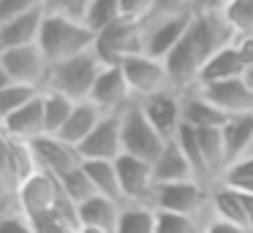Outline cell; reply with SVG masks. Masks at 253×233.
<instances>
[{"mask_svg":"<svg viewBox=\"0 0 253 233\" xmlns=\"http://www.w3.org/2000/svg\"><path fill=\"white\" fill-rule=\"evenodd\" d=\"M39 46L49 57V63H63L68 57L84 54L95 46V33L84 19H74L66 14H46Z\"/></svg>","mask_w":253,"mask_h":233,"instance_id":"obj_1","label":"cell"},{"mask_svg":"<svg viewBox=\"0 0 253 233\" xmlns=\"http://www.w3.org/2000/svg\"><path fill=\"white\" fill-rule=\"evenodd\" d=\"M79 155L82 160H117L120 155H126L120 114H106L98 122V128L79 144Z\"/></svg>","mask_w":253,"mask_h":233,"instance_id":"obj_14","label":"cell"},{"mask_svg":"<svg viewBox=\"0 0 253 233\" xmlns=\"http://www.w3.org/2000/svg\"><path fill=\"white\" fill-rule=\"evenodd\" d=\"M193 16L196 11L191 14H177V16H161V19H150L144 22V52L150 57H158L164 60L182 38L191 33L193 25Z\"/></svg>","mask_w":253,"mask_h":233,"instance_id":"obj_10","label":"cell"},{"mask_svg":"<svg viewBox=\"0 0 253 233\" xmlns=\"http://www.w3.org/2000/svg\"><path fill=\"white\" fill-rule=\"evenodd\" d=\"M93 49L104 65H123L128 57L144 52V25L123 16L101 33H95Z\"/></svg>","mask_w":253,"mask_h":233,"instance_id":"obj_6","label":"cell"},{"mask_svg":"<svg viewBox=\"0 0 253 233\" xmlns=\"http://www.w3.org/2000/svg\"><path fill=\"white\" fill-rule=\"evenodd\" d=\"M245 195V211H248V228L253 233V193H242Z\"/></svg>","mask_w":253,"mask_h":233,"instance_id":"obj_41","label":"cell"},{"mask_svg":"<svg viewBox=\"0 0 253 233\" xmlns=\"http://www.w3.org/2000/svg\"><path fill=\"white\" fill-rule=\"evenodd\" d=\"M223 182L229 184H242V182H253V155L237 160L234 166H229V171L223 173Z\"/></svg>","mask_w":253,"mask_h":233,"instance_id":"obj_39","label":"cell"},{"mask_svg":"<svg viewBox=\"0 0 253 233\" xmlns=\"http://www.w3.org/2000/svg\"><path fill=\"white\" fill-rule=\"evenodd\" d=\"M120 128H123V149H126V155L142 157V160H150V163H155V157L164 152L166 141H169L150 122V117L144 114L142 103L136 98L120 111Z\"/></svg>","mask_w":253,"mask_h":233,"instance_id":"obj_4","label":"cell"},{"mask_svg":"<svg viewBox=\"0 0 253 233\" xmlns=\"http://www.w3.org/2000/svg\"><path fill=\"white\" fill-rule=\"evenodd\" d=\"M79 100H71L68 95L63 92H55V90H44V117H46V133H60L66 119L71 117L74 106Z\"/></svg>","mask_w":253,"mask_h":233,"instance_id":"obj_30","label":"cell"},{"mask_svg":"<svg viewBox=\"0 0 253 233\" xmlns=\"http://www.w3.org/2000/svg\"><path fill=\"white\" fill-rule=\"evenodd\" d=\"M223 141H226V155H229V166H234L237 160L248 155L253 144V114H237L229 117V122L223 125ZM229 171V168H226Z\"/></svg>","mask_w":253,"mask_h":233,"instance_id":"obj_25","label":"cell"},{"mask_svg":"<svg viewBox=\"0 0 253 233\" xmlns=\"http://www.w3.org/2000/svg\"><path fill=\"white\" fill-rule=\"evenodd\" d=\"M17 211H22L25 217L36 220V217H46V214L77 211V203H71L66 198L57 176H52L46 171H39L33 179H28L17 190Z\"/></svg>","mask_w":253,"mask_h":233,"instance_id":"obj_3","label":"cell"},{"mask_svg":"<svg viewBox=\"0 0 253 233\" xmlns=\"http://www.w3.org/2000/svg\"><path fill=\"white\" fill-rule=\"evenodd\" d=\"M115 233H158V209L155 206H139V203L123 206Z\"/></svg>","mask_w":253,"mask_h":233,"instance_id":"obj_27","label":"cell"},{"mask_svg":"<svg viewBox=\"0 0 253 233\" xmlns=\"http://www.w3.org/2000/svg\"><path fill=\"white\" fill-rule=\"evenodd\" d=\"M153 206L158 211H174V214H212V209H210V187L202 184L199 179L158 184Z\"/></svg>","mask_w":253,"mask_h":233,"instance_id":"obj_7","label":"cell"},{"mask_svg":"<svg viewBox=\"0 0 253 233\" xmlns=\"http://www.w3.org/2000/svg\"><path fill=\"white\" fill-rule=\"evenodd\" d=\"M87 100L95 103L104 114H120L133 100V92L126 73H123V65H104Z\"/></svg>","mask_w":253,"mask_h":233,"instance_id":"obj_12","label":"cell"},{"mask_svg":"<svg viewBox=\"0 0 253 233\" xmlns=\"http://www.w3.org/2000/svg\"><path fill=\"white\" fill-rule=\"evenodd\" d=\"M115 163H117V173H120L126 206L128 203L153 206L155 190H158V179H155L153 163L142 160V157H133V155H120Z\"/></svg>","mask_w":253,"mask_h":233,"instance_id":"obj_8","label":"cell"},{"mask_svg":"<svg viewBox=\"0 0 253 233\" xmlns=\"http://www.w3.org/2000/svg\"><path fill=\"white\" fill-rule=\"evenodd\" d=\"M237 49H240V54L245 57L248 68L253 65V35H237Z\"/></svg>","mask_w":253,"mask_h":233,"instance_id":"obj_40","label":"cell"},{"mask_svg":"<svg viewBox=\"0 0 253 233\" xmlns=\"http://www.w3.org/2000/svg\"><path fill=\"white\" fill-rule=\"evenodd\" d=\"M153 168H155V179H158V184L196 179L191 160H188V155L182 152V146H180V141H177V138H169V141H166L164 152L155 157Z\"/></svg>","mask_w":253,"mask_h":233,"instance_id":"obj_23","label":"cell"},{"mask_svg":"<svg viewBox=\"0 0 253 233\" xmlns=\"http://www.w3.org/2000/svg\"><path fill=\"white\" fill-rule=\"evenodd\" d=\"M199 8H202V0H155V8H153V16H150V19L191 14V11H199Z\"/></svg>","mask_w":253,"mask_h":233,"instance_id":"obj_34","label":"cell"},{"mask_svg":"<svg viewBox=\"0 0 253 233\" xmlns=\"http://www.w3.org/2000/svg\"><path fill=\"white\" fill-rule=\"evenodd\" d=\"M46 14H49L46 8H36V11H28V14H22V16L0 22V49L33 46V43H39Z\"/></svg>","mask_w":253,"mask_h":233,"instance_id":"obj_18","label":"cell"},{"mask_svg":"<svg viewBox=\"0 0 253 233\" xmlns=\"http://www.w3.org/2000/svg\"><path fill=\"white\" fill-rule=\"evenodd\" d=\"M84 171L90 173L98 195L117 200L120 206H126V195H123V184H120V173H117V163L115 160H84Z\"/></svg>","mask_w":253,"mask_h":233,"instance_id":"obj_26","label":"cell"},{"mask_svg":"<svg viewBox=\"0 0 253 233\" xmlns=\"http://www.w3.org/2000/svg\"><path fill=\"white\" fill-rule=\"evenodd\" d=\"M30 144H33V152H36V160H39L41 171L52 173V176H57V179L84 163L77 146L63 141L60 135H55V133L39 135V138L30 141Z\"/></svg>","mask_w":253,"mask_h":233,"instance_id":"obj_13","label":"cell"},{"mask_svg":"<svg viewBox=\"0 0 253 233\" xmlns=\"http://www.w3.org/2000/svg\"><path fill=\"white\" fill-rule=\"evenodd\" d=\"M248 155H253V144H251V149H248ZM248 155H245V157H248Z\"/></svg>","mask_w":253,"mask_h":233,"instance_id":"obj_44","label":"cell"},{"mask_svg":"<svg viewBox=\"0 0 253 233\" xmlns=\"http://www.w3.org/2000/svg\"><path fill=\"white\" fill-rule=\"evenodd\" d=\"M60 187H63V193H66V198L71 200V203H84V200H90L93 195H98V190H95V184H93V179H90V173L84 171V163L79 168H74V171H68V173H63L60 179Z\"/></svg>","mask_w":253,"mask_h":233,"instance_id":"obj_31","label":"cell"},{"mask_svg":"<svg viewBox=\"0 0 253 233\" xmlns=\"http://www.w3.org/2000/svg\"><path fill=\"white\" fill-rule=\"evenodd\" d=\"M226 122H229V114L220 111L199 90L185 92V98H182V125H191L196 130H210V128H223Z\"/></svg>","mask_w":253,"mask_h":233,"instance_id":"obj_21","label":"cell"},{"mask_svg":"<svg viewBox=\"0 0 253 233\" xmlns=\"http://www.w3.org/2000/svg\"><path fill=\"white\" fill-rule=\"evenodd\" d=\"M164 65H166V73H169V81H171V90L177 92H191L199 87V76H202V68H204V57L199 54L196 43L191 41V35H185L169 54L164 57Z\"/></svg>","mask_w":253,"mask_h":233,"instance_id":"obj_11","label":"cell"},{"mask_svg":"<svg viewBox=\"0 0 253 233\" xmlns=\"http://www.w3.org/2000/svg\"><path fill=\"white\" fill-rule=\"evenodd\" d=\"M77 233H112V231H101V228H79Z\"/></svg>","mask_w":253,"mask_h":233,"instance_id":"obj_43","label":"cell"},{"mask_svg":"<svg viewBox=\"0 0 253 233\" xmlns=\"http://www.w3.org/2000/svg\"><path fill=\"white\" fill-rule=\"evenodd\" d=\"M210 209H212V217L215 220H223L229 225H237V228H248V211H245V195H242L240 187L229 182H215L210 187Z\"/></svg>","mask_w":253,"mask_h":233,"instance_id":"obj_19","label":"cell"},{"mask_svg":"<svg viewBox=\"0 0 253 233\" xmlns=\"http://www.w3.org/2000/svg\"><path fill=\"white\" fill-rule=\"evenodd\" d=\"M41 87L33 84H19V81H0V117H8V114L19 111L22 106L33 103L41 95Z\"/></svg>","mask_w":253,"mask_h":233,"instance_id":"obj_28","label":"cell"},{"mask_svg":"<svg viewBox=\"0 0 253 233\" xmlns=\"http://www.w3.org/2000/svg\"><path fill=\"white\" fill-rule=\"evenodd\" d=\"M36 8H46V0H0V22L22 16Z\"/></svg>","mask_w":253,"mask_h":233,"instance_id":"obj_35","label":"cell"},{"mask_svg":"<svg viewBox=\"0 0 253 233\" xmlns=\"http://www.w3.org/2000/svg\"><path fill=\"white\" fill-rule=\"evenodd\" d=\"M242 79H245V84H248V87H251V90H253V65H251V68L245 70V76H242Z\"/></svg>","mask_w":253,"mask_h":233,"instance_id":"obj_42","label":"cell"},{"mask_svg":"<svg viewBox=\"0 0 253 233\" xmlns=\"http://www.w3.org/2000/svg\"><path fill=\"white\" fill-rule=\"evenodd\" d=\"M3 125V135L11 138H22V141H36L39 135H46V117H44V92L36 98L33 103L22 106L19 111L0 117Z\"/></svg>","mask_w":253,"mask_h":233,"instance_id":"obj_17","label":"cell"},{"mask_svg":"<svg viewBox=\"0 0 253 233\" xmlns=\"http://www.w3.org/2000/svg\"><path fill=\"white\" fill-rule=\"evenodd\" d=\"M153 8H155V0H120L123 16L133 22H142V25L153 16Z\"/></svg>","mask_w":253,"mask_h":233,"instance_id":"obj_36","label":"cell"},{"mask_svg":"<svg viewBox=\"0 0 253 233\" xmlns=\"http://www.w3.org/2000/svg\"><path fill=\"white\" fill-rule=\"evenodd\" d=\"M101 70H104V63L95 54V49H90L84 54L63 60V63H52L46 90L63 92L71 100H87Z\"/></svg>","mask_w":253,"mask_h":233,"instance_id":"obj_2","label":"cell"},{"mask_svg":"<svg viewBox=\"0 0 253 233\" xmlns=\"http://www.w3.org/2000/svg\"><path fill=\"white\" fill-rule=\"evenodd\" d=\"M93 0H46V11L52 14H66L74 19H84V11Z\"/></svg>","mask_w":253,"mask_h":233,"instance_id":"obj_38","label":"cell"},{"mask_svg":"<svg viewBox=\"0 0 253 233\" xmlns=\"http://www.w3.org/2000/svg\"><path fill=\"white\" fill-rule=\"evenodd\" d=\"M123 73H126L136 100H144V98L155 95V92L171 90V81H169V73H166L164 60L150 57L147 52L128 57L126 63H123Z\"/></svg>","mask_w":253,"mask_h":233,"instance_id":"obj_9","label":"cell"},{"mask_svg":"<svg viewBox=\"0 0 253 233\" xmlns=\"http://www.w3.org/2000/svg\"><path fill=\"white\" fill-rule=\"evenodd\" d=\"M123 206L117 200L106 198V195H93L90 200L77 206V217H79V228H101V231H117L120 222Z\"/></svg>","mask_w":253,"mask_h":233,"instance_id":"obj_22","label":"cell"},{"mask_svg":"<svg viewBox=\"0 0 253 233\" xmlns=\"http://www.w3.org/2000/svg\"><path fill=\"white\" fill-rule=\"evenodd\" d=\"M207 100H212L220 111H226L229 117L237 114H253V90L245 84V79H229L218 81V84H204L196 87Z\"/></svg>","mask_w":253,"mask_h":233,"instance_id":"obj_16","label":"cell"},{"mask_svg":"<svg viewBox=\"0 0 253 233\" xmlns=\"http://www.w3.org/2000/svg\"><path fill=\"white\" fill-rule=\"evenodd\" d=\"M0 233H39V228L22 211H6L0 220Z\"/></svg>","mask_w":253,"mask_h":233,"instance_id":"obj_37","label":"cell"},{"mask_svg":"<svg viewBox=\"0 0 253 233\" xmlns=\"http://www.w3.org/2000/svg\"><path fill=\"white\" fill-rule=\"evenodd\" d=\"M212 214H174L158 211V233H207Z\"/></svg>","mask_w":253,"mask_h":233,"instance_id":"obj_29","label":"cell"},{"mask_svg":"<svg viewBox=\"0 0 253 233\" xmlns=\"http://www.w3.org/2000/svg\"><path fill=\"white\" fill-rule=\"evenodd\" d=\"M237 35H253V0H231L220 8Z\"/></svg>","mask_w":253,"mask_h":233,"instance_id":"obj_33","label":"cell"},{"mask_svg":"<svg viewBox=\"0 0 253 233\" xmlns=\"http://www.w3.org/2000/svg\"><path fill=\"white\" fill-rule=\"evenodd\" d=\"M182 92L177 90H164V92H155V95L144 98L142 108L144 114L150 117V122L166 135V138H174L182 128Z\"/></svg>","mask_w":253,"mask_h":233,"instance_id":"obj_15","label":"cell"},{"mask_svg":"<svg viewBox=\"0 0 253 233\" xmlns=\"http://www.w3.org/2000/svg\"><path fill=\"white\" fill-rule=\"evenodd\" d=\"M248 70L245 57L240 54L237 43H229L220 52H215L212 57L204 63L202 76H199V87L204 84H218V81H229V79H242Z\"/></svg>","mask_w":253,"mask_h":233,"instance_id":"obj_20","label":"cell"},{"mask_svg":"<svg viewBox=\"0 0 253 233\" xmlns=\"http://www.w3.org/2000/svg\"><path fill=\"white\" fill-rule=\"evenodd\" d=\"M106 114L101 111L95 103L90 100H79L77 106H74L71 117L66 119V125H63V130L57 135H60L63 141H68V144H74L79 149V144H82L84 138H87L90 133H93L95 128H98V122L104 119Z\"/></svg>","mask_w":253,"mask_h":233,"instance_id":"obj_24","label":"cell"},{"mask_svg":"<svg viewBox=\"0 0 253 233\" xmlns=\"http://www.w3.org/2000/svg\"><path fill=\"white\" fill-rule=\"evenodd\" d=\"M123 19L120 0H93L84 11V22L93 33H101L104 27H109L112 22Z\"/></svg>","mask_w":253,"mask_h":233,"instance_id":"obj_32","label":"cell"},{"mask_svg":"<svg viewBox=\"0 0 253 233\" xmlns=\"http://www.w3.org/2000/svg\"><path fill=\"white\" fill-rule=\"evenodd\" d=\"M52 63L39 43L0 49V81H19L46 90Z\"/></svg>","mask_w":253,"mask_h":233,"instance_id":"obj_5","label":"cell"}]
</instances>
